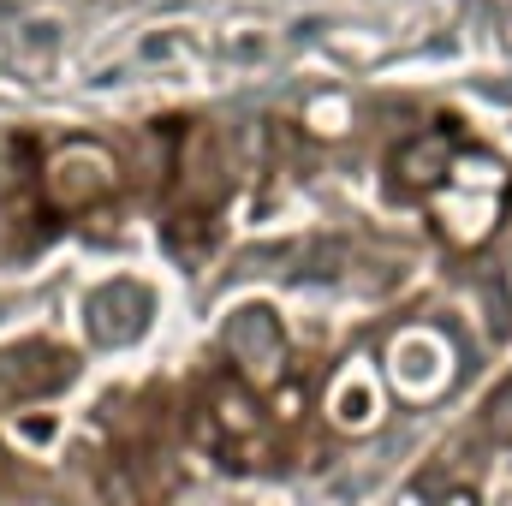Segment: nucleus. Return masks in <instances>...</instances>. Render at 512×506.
Returning <instances> with one entry per match:
<instances>
[{"label": "nucleus", "mask_w": 512, "mask_h": 506, "mask_svg": "<svg viewBox=\"0 0 512 506\" xmlns=\"http://www.w3.org/2000/svg\"><path fill=\"white\" fill-rule=\"evenodd\" d=\"M84 322H90L96 346H126V340H137V328L149 322V292L137 280H108V286L90 292Z\"/></svg>", "instance_id": "nucleus-3"}, {"label": "nucleus", "mask_w": 512, "mask_h": 506, "mask_svg": "<svg viewBox=\"0 0 512 506\" xmlns=\"http://www.w3.org/2000/svg\"><path fill=\"white\" fill-rule=\"evenodd\" d=\"M215 405H221V423H227V429H256V417H251L256 405L239 393V387H221V393H215Z\"/></svg>", "instance_id": "nucleus-7"}, {"label": "nucleus", "mask_w": 512, "mask_h": 506, "mask_svg": "<svg viewBox=\"0 0 512 506\" xmlns=\"http://www.w3.org/2000/svg\"><path fill=\"white\" fill-rule=\"evenodd\" d=\"M441 167H447V137H423V143L399 149V173H405V185H435Z\"/></svg>", "instance_id": "nucleus-5"}, {"label": "nucleus", "mask_w": 512, "mask_h": 506, "mask_svg": "<svg viewBox=\"0 0 512 506\" xmlns=\"http://www.w3.org/2000/svg\"><path fill=\"white\" fill-rule=\"evenodd\" d=\"M447 506H477V501H471V495H453V501H447Z\"/></svg>", "instance_id": "nucleus-11"}, {"label": "nucleus", "mask_w": 512, "mask_h": 506, "mask_svg": "<svg viewBox=\"0 0 512 506\" xmlns=\"http://www.w3.org/2000/svg\"><path fill=\"white\" fill-rule=\"evenodd\" d=\"M167 54H179V36H149L137 48V60H167Z\"/></svg>", "instance_id": "nucleus-9"}, {"label": "nucleus", "mask_w": 512, "mask_h": 506, "mask_svg": "<svg viewBox=\"0 0 512 506\" xmlns=\"http://www.w3.org/2000/svg\"><path fill=\"white\" fill-rule=\"evenodd\" d=\"M24 48H54V24H24Z\"/></svg>", "instance_id": "nucleus-10"}, {"label": "nucleus", "mask_w": 512, "mask_h": 506, "mask_svg": "<svg viewBox=\"0 0 512 506\" xmlns=\"http://www.w3.org/2000/svg\"><path fill=\"white\" fill-rule=\"evenodd\" d=\"M489 429H495L501 441H512V387L495 399V411H489Z\"/></svg>", "instance_id": "nucleus-8"}, {"label": "nucleus", "mask_w": 512, "mask_h": 506, "mask_svg": "<svg viewBox=\"0 0 512 506\" xmlns=\"http://www.w3.org/2000/svg\"><path fill=\"white\" fill-rule=\"evenodd\" d=\"M66 381H72V358L54 352V346H42V340L0 352V399H6V405L42 399V393H54V387H66Z\"/></svg>", "instance_id": "nucleus-2"}, {"label": "nucleus", "mask_w": 512, "mask_h": 506, "mask_svg": "<svg viewBox=\"0 0 512 506\" xmlns=\"http://www.w3.org/2000/svg\"><path fill=\"white\" fill-rule=\"evenodd\" d=\"M42 185H48V203L54 209H90V203H102L120 185V167H114V155L102 143H66L48 161V179Z\"/></svg>", "instance_id": "nucleus-1"}, {"label": "nucleus", "mask_w": 512, "mask_h": 506, "mask_svg": "<svg viewBox=\"0 0 512 506\" xmlns=\"http://www.w3.org/2000/svg\"><path fill=\"white\" fill-rule=\"evenodd\" d=\"M96 489H102L108 506H137V489H131L126 465H102V471H96Z\"/></svg>", "instance_id": "nucleus-6"}, {"label": "nucleus", "mask_w": 512, "mask_h": 506, "mask_svg": "<svg viewBox=\"0 0 512 506\" xmlns=\"http://www.w3.org/2000/svg\"><path fill=\"white\" fill-rule=\"evenodd\" d=\"M227 352L245 364V370H280V322L262 310V304H245L227 316Z\"/></svg>", "instance_id": "nucleus-4"}]
</instances>
